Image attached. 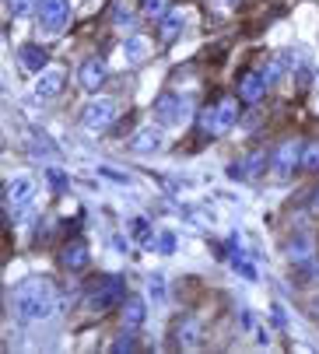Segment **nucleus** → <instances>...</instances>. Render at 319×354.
<instances>
[{
  "mask_svg": "<svg viewBox=\"0 0 319 354\" xmlns=\"http://www.w3.org/2000/svg\"><path fill=\"white\" fill-rule=\"evenodd\" d=\"M11 306L25 323H42V319H49L53 313H57L60 298H57V288H53L46 277H28L15 288Z\"/></svg>",
  "mask_w": 319,
  "mask_h": 354,
  "instance_id": "1",
  "label": "nucleus"
},
{
  "mask_svg": "<svg viewBox=\"0 0 319 354\" xmlns=\"http://www.w3.org/2000/svg\"><path fill=\"white\" fill-rule=\"evenodd\" d=\"M123 298H127V281H123V277H102V281H98V284L88 291L84 306H88L95 316H102V313L116 309Z\"/></svg>",
  "mask_w": 319,
  "mask_h": 354,
  "instance_id": "2",
  "label": "nucleus"
},
{
  "mask_svg": "<svg viewBox=\"0 0 319 354\" xmlns=\"http://www.w3.org/2000/svg\"><path fill=\"white\" fill-rule=\"evenodd\" d=\"M35 21L42 35H60L71 25V0H39Z\"/></svg>",
  "mask_w": 319,
  "mask_h": 354,
  "instance_id": "3",
  "label": "nucleus"
},
{
  "mask_svg": "<svg viewBox=\"0 0 319 354\" xmlns=\"http://www.w3.org/2000/svg\"><path fill=\"white\" fill-rule=\"evenodd\" d=\"M32 200H35V186H32V179L18 176V179L8 183V214H11L15 221H25V218L32 214Z\"/></svg>",
  "mask_w": 319,
  "mask_h": 354,
  "instance_id": "4",
  "label": "nucleus"
},
{
  "mask_svg": "<svg viewBox=\"0 0 319 354\" xmlns=\"http://www.w3.org/2000/svg\"><path fill=\"white\" fill-rule=\"evenodd\" d=\"M113 120H116L113 98H88L84 109H81V127L84 130H105V127H113Z\"/></svg>",
  "mask_w": 319,
  "mask_h": 354,
  "instance_id": "5",
  "label": "nucleus"
},
{
  "mask_svg": "<svg viewBox=\"0 0 319 354\" xmlns=\"http://www.w3.org/2000/svg\"><path fill=\"white\" fill-rule=\"evenodd\" d=\"M302 140H284L277 151H274V162H271V169H274V176H281V179H288L291 172H298L302 169Z\"/></svg>",
  "mask_w": 319,
  "mask_h": 354,
  "instance_id": "6",
  "label": "nucleus"
},
{
  "mask_svg": "<svg viewBox=\"0 0 319 354\" xmlns=\"http://www.w3.org/2000/svg\"><path fill=\"white\" fill-rule=\"evenodd\" d=\"M154 113H158V123L162 127H179L186 120V113H190V102L179 98V95H162L158 106H154Z\"/></svg>",
  "mask_w": 319,
  "mask_h": 354,
  "instance_id": "7",
  "label": "nucleus"
},
{
  "mask_svg": "<svg viewBox=\"0 0 319 354\" xmlns=\"http://www.w3.org/2000/svg\"><path fill=\"white\" fill-rule=\"evenodd\" d=\"M312 257H316V242H312L309 232H295V235L284 242V260H288V263H305V260H312Z\"/></svg>",
  "mask_w": 319,
  "mask_h": 354,
  "instance_id": "8",
  "label": "nucleus"
},
{
  "mask_svg": "<svg viewBox=\"0 0 319 354\" xmlns=\"http://www.w3.org/2000/svg\"><path fill=\"white\" fill-rule=\"evenodd\" d=\"M88 260H91V252H88V242H81V239H74V242H67V245L60 249V267L71 270V274L84 270Z\"/></svg>",
  "mask_w": 319,
  "mask_h": 354,
  "instance_id": "9",
  "label": "nucleus"
},
{
  "mask_svg": "<svg viewBox=\"0 0 319 354\" xmlns=\"http://www.w3.org/2000/svg\"><path fill=\"white\" fill-rule=\"evenodd\" d=\"M105 74H109V71H105V64H102L98 57H88V60L78 67V84H81L84 91H98V88L105 84Z\"/></svg>",
  "mask_w": 319,
  "mask_h": 354,
  "instance_id": "10",
  "label": "nucleus"
},
{
  "mask_svg": "<svg viewBox=\"0 0 319 354\" xmlns=\"http://www.w3.org/2000/svg\"><path fill=\"white\" fill-rule=\"evenodd\" d=\"M64 81H67V77H64L60 67H46L42 77L35 81V95H39V98H57V95L64 91Z\"/></svg>",
  "mask_w": 319,
  "mask_h": 354,
  "instance_id": "11",
  "label": "nucleus"
},
{
  "mask_svg": "<svg viewBox=\"0 0 319 354\" xmlns=\"http://www.w3.org/2000/svg\"><path fill=\"white\" fill-rule=\"evenodd\" d=\"M239 95L246 98L249 106H256L263 95H267V77H263L259 71H249V74H242V81H239Z\"/></svg>",
  "mask_w": 319,
  "mask_h": 354,
  "instance_id": "12",
  "label": "nucleus"
},
{
  "mask_svg": "<svg viewBox=\"0 0 319 354\" xmlns=\"http://www.w3.org/2000/svg\"><path fill=\"white\" fill-rule=\"evenodd\" d=\"M239 123V102L235 98H221L215 106V133H228Z\"/></svg>",
  "mask_w": 319,
  "mask_h": 354,
  "instance_id": "13",
  "label": "nucleus"
},
{
  "mask_svg": "<svg viewBox=\"0 0 319 354\" xmlns=\"http://www.w3.org/2000/svg\"><path fill=\"white\" fill-rule=\"evenodd\" d=\"M158 147H162V133H158L154 127L137 130V133H134V140H130V151H134V155H154Z\"/></svg>",
  "mask_w": 319,
  "mask_h": 354,
  "instance_id": "14",
  "label": "nucleus"
},
{
  "mask_svg": "<svg viewBox=\"0 0 319 354\" xmlns=\"http://www.w3.org/2000/svg\"><path fill=\"white\" fill-rule=\"evenodd\" d=\"M200 340H203V330H200L197 319H183V323L176 326V344H179L183 351H197Z\"/></svg>",
  "mask_w": 319,
  "mask_h": 354,
  "instance_id": "15",
  "label": "nucleus"
},
{
  "mask_svg": "<svg viewBox=\"0 0 319 354\" xmlns=\"http://www.w3.org/2000/svg\"><path fill=\"white\" fill-rule=\"evenodd\" d=\"M144 319H147V301L144 298H127V306H123V326L127 330H137V326H144Z\"/></svg>",
  "mask_w": 319,
  "mask_h": 354,
  "instance_id": "16",
  "label": "nucleus"
},
{
  "mask_svg": "<svg viewBox=\"0 0 319 354\" xmlns=\"http://www.w3.org/2000/svg\"><path fill=\"white\" fill-rule=\"evenodd\" d=\"M18 64H21V71H46L49 57H46V49H42V46H21Z\"/></svg>",
  "mask_w": 319,
  "mask_h": 354,
  "instance_id": "17",
  "label": "nucleus"
},
{
  "mask_svg": "<svg viewBox=\"0 0 319 354\" xmlns=\"http://www.w3.org/2000/svg\"><path fill=\"white\" fill-rule=\"evenodd\" d=\"M123 53H127V60L137 67V64H144V60H147L151 46H147V39H144V35H130V39H127V46H123Z\"/></svg>",
  "mask_w": 319,
  "mask_h": 354,
  "instance_id": "18",
  "label": "nucleus"
},
{
  "mask_svg": "<svg viewBox=\"0 0 319 354\" xmlns=\"http://www.w3.org/2000/svg\"><path fill=\"white\" fill-rule=\"evenodd\" d=\"M179 32H183V15H165L162 18V39L172 42V39H179Z\"/></svg>",
  "mask_w": 319,
  "mask_h": 354,
  "instance_id": "19",
  "label": "nucleus"
},
{
  "mask_svg": "<svg viewBox=\"0 0 319 354\" xmlns=\"http://www.w3.org/2000/svg\"><path fill=\"white\" fill-rule=\"evenodd\" d=\"M284 71H288V60L284 57H271V64L263 67V77H267V84H274V81H281Z\"/></svg>",
  "mask_w": 319,
  "mask_h": 354,
  "instance_id": "20",
  "label": "nucleus"
},
{
  "mask_svg": "<svg viewBox=\"0 0 319 354\" xmlns=\"http://www.w3.org/2000/svg\"><path fill=\"white\" fill-rule=\"evenodd\" d=\"M176 245H179V239H176L172 232H162V235L154 239V249L162 252V257H172V252H176Z\"/></svg>",
  "mask_w": 319,
  "mask_h": 354,
  "instance_id": "21",
  "label": "nucleus"
},
{
  "mask_svg": "<svg viewBox=\"0 0 319 354\" xmlns=\"http://www.w3.org/2000/svg\"><path fill=\"white\" fill-rule=\"evenodd\" d=\"M172 0H144V18H165Z\"/></svg>",
  "mask_w": 319,
  "mask_h": 354,
  "instance_id": "22",
  "label": "nucleus"
},
{
  "mask_svg": "<svg viewBox=\"0 0 319 354\" xmlns=\"http://www.w3.org/2000/svg\"><path fill=\"white\" fill-rule=\"evenodd\" d=\"M263 169H267V155H263V151H253V155L246 158V176H259Z\"/></svg>",
  "mask_w": 319,
  "mask_h": 354,
  "instance_id": "23",
  "label": "nucleus"
},
{
  "mask_svg": "<svg viewBox=\"0 0 319 354\" xmlns=\"http://www.w3.org/2000/svg\"><path fill=\"white\" fill-rule=\"evenodd\" d=\"M302 169L319 172V140H316L312 147H305V151H302Z\"/></svg>",
  "mask_w": 319,
  "mask_h": 354,
  "instance_id": "24",
  "label": "nucleus"
},
{
  "mask_svg": "<svg viewBox=\"0 0 319 354\" xmlns=\"http://www.w3.org/2000/svg\"><path fill=\"white\" fill-rule=\"evenodd\" d=\"M130 225H134V235H137V239H140L144 245H147V242L154 239V232H151V221H147V218H134Z\"/></svg>",
  "mask_w": 319,
  "mask_h": 354,
  "instance_id": "25",
  "label": "nucleus"
},
{
  "mask_svg": "<svg viewBox=\"0 0 319 354\" xmlns=\"http://www.w3.org/2000/svg\"><path fill=\"white\" fill-rule=\"evenodd\" d=\"M312 281H319V263L316 260H305L302 270H298V284H312Z\"/></svg>",
  "mask_w": 319,
  "mask_h": 354,
  "instance_id": "26",
  "label": "nucleus"
},
{
  "mask_svg": "<svg viewBox=\"0 0 319 354\" xmlns=\"http://www.w3.org/2000/svg\"><path fill=\"white\" fill-rule=\"evenodd\" d=\"M32 8H39V0H8V11H11L15 18H21V15H28Z\"/></svg>",
  "mask_w": 319,
  "mask_h": 354,
  "instance_id": "27",
  "label": "nucleus"
},
{
  "mask_svg": "<svg viewBox=\"0 0 319 354\" xmlns=\"http://www.w3.org/2000/svg\"><path fill=\"white\" fill-rule=\"evenodd\" d=\"M49 186L57 189V193H67V186H71L67 172H60V169H49Z\"/></svg>",
  "mask_w": 319,
  "mask_h": 354,
  "instance_id": "28",
  "label": "nucleus"
},
{
  "mask_svg": "<svg viewBox=\"0 0 319 354\" xmlns=\"http://www.w3.org/2000/svg\"><path fill=\"white\" fill-rule=\"evenodd\" d=\"M113 351H116V354H127V351H137V337H134V330H127V333H123V337H120V340L113 344Z\"/></svg>",
  "mask_w": 319,
  "mask_h": 354,
  "instance_id": "29",
  "label": "nucleus"
},
{
  "mask_svg": "<svg viewBox=\"0 0 319 354\" xmlns=\"http://www.w3.org/2000/svg\"><path fill=\"white\" fill-rule=\"evenodd\" d=\"M151 298H154V301H165V277H162V274L151 277Z\"/></svg>",
  "mask_w": 319,
  "mask_h": 354,
  "instance_id": "30",
  "label": "nucleus"
},
{
  "mask_svg": "<svg viewBox=\"0 0 319 354\" xmlns=\"http://www.w3.org/2000/svg\"><path fill=\"white\" fill-rule=\"evenodd\" d=\"M274 326H277V330L288 326V313H284V306H274Z\"/></svg>",
  "mask_w": 319,
  "mask_h": 354,
  "instance_id": "31",
  "label": "nucleus"
},
{
  "mask_svg": "<svg viewBox=\"0 0 319 354\" xmlns=\"http://www.w3.org/2000/svg\"><path fill=\"white\" fill-rule=\"evenodd\" d=\"M64 228H67V235H78V228H81V218H71V221H64Z\"/></svg>",
  "mask_w": 319,
  "mask_h": 354,
  "instance_id": "32",
  "label": "nucleus"
},
{
  "mask_svg": "<svg viewBox=\"0 0 319 354\" xmlns=\"http://www.w3.org/2000/svg\"><path fill=\"white\" fill-rule=\"evenodd\" d=\"M113 249L123 252V249H127V239H123V235H113Z\"/></svg>",
  "mask_w": 319,
  "mask_h": 354,
  "instance_id": "33",
  "label": "nucleus"
},
{
  "mask_svg": "<svg viewBox=\"0 0 319 354\" xmlns=\"http://www.w3.org/2000/svg\"><path fill=\"white\" fill-rule=\"evenodd\" d=\"M309 316H312V319H319V298H312V306H309Z\"/></svg>",
  "mask_w": 319,
  "mask_h": 354,
  "instance_id": "34",
  "label": "nucleus"
},
{
  "mask_svg": "<svg viewBox=\"0 0 319 354\" xmlns=\"http://www.w3.org/2000/svg\"><path fill=\"white\" fill-rule=\"evenodd\" d=\"M312 207H316V211H319V189H316V193H312Z\"/></svg>",
  "mask_w": 319,
  "mask_h": 354,
  "instance_id": "35",
  "label": "nucleus"
},
{
  "mask_svg": "<svg viewBox=\"0 0 319 354\" xmlns=\"http://www.w3.org/2000/svg\"><path fill=\"white\" fill-rule=\"evenodd\" d=\"M228 4H239V0H228Z\"/></svg>",
  "mask_w": 319,
  "mask_h": 354,
  "instance_id": "36",
  "label": "nucleus"
}]
</instances>
